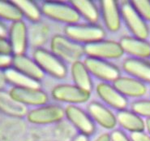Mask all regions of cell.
I'll list each match as a JSON object with an SVG mask.
<instances>
[{"instance_id": "cell-1", "label": "cell", "mask_w": 150, "mask_h": 141, "mask_svg": "<svg viewBox=\"0 0 150 141\" xmlns=\"http://www.w3.org/2000/svg\"><path fill=\"white\" fill-rule=\"evenodd\" d=\"M50 52L64 63L72 64L84 56V46L74 42L66 35L56 34L50 41Z\"/></svg>"}, {"instance_id": "cell-2", "label": "cell", "mask_w": 150, "mask_h": 141, "mask_svg": "<svg viewBox=\"0 0 150 141\" xmlns=\"http://www.w3.org/2000/svg\"><path fill=\"white\" fill-rule=\"evenodd\" d=\"M64 34L74 42L86 46L105 39V31L98 24H74L67 25Z\"/></svg>"}, {"instance_id": "cell-3", "label": "cell", "mask_w": 150, "mask_h": 141, "mask_svg": "<svg viewBox=\"0 0 150 141\" xmlns=\"http://www.w3.org/2000/svg\"><path fill=\"white\" fill-rule=\"evenodd\" d=\"M33 59L44 74H47L53 78L63 79L67 75L66 64L50 51L41 47L37 48L33 52Z\"/></svg>"}, {"instance_id": "cell-4", "label": "cell", "mask_w": 150, "mask_h": 141, "mask_svg": "<svg viewBox=\"0 0 150 141\" xmlns=\"http://www.w3.org/2000/svg\"><path fill=\"white\" fill-rule=\"evenodd\" d=\"M42 15L53 21L67 25L79 23L80 16L71 4L56 1H45L41 6Z\"/></svg>"}, {"instance_id": "cell-5", "label": "cell", "mask_w": 150, "mask_h": 141, "mask_svg": "<svg viewBox=\"0 0 150 141\" xmlns=\"http://www.w3.org/2000/svg\"><path fill=\"white\" fill-rule=\"evenodd\" d=\"M120 10L122 20L133 37L147 40L149 36V26L146 21L135 10L131 1H122L120 4Z\"/></svg>"}, {"instance_id": "cell-6", "label": "cell", "mask_w": 150, "mask_h": 141, "mask_svg": "<svg viewBox=\"0 0 150 141\" xmlns=\"http://www.w3.org/2000/svg\"><path fill=\"white\" fill-rule=\"evenodd\" d=\"M65 117V109L59 104H46L28 111L27 120L35 125H48L59 122Z\"/></svg>"}, {"instance_id": "cell-7", "label": "cell", "mask_w": 150, "mask_h": 141, "mask_svg": "<svg viewBox=\"0 0 150 141\" xmlns=\"http://www.w3.org/2000/svg\"><path fill=\"white\" fill-rule=\"evenodd\" d=\"M84 54L86 57L107 60L119 59L124 52L119 42L103 39L84 46Z\"/></svg>"}, {"instance_id": "cell-8", "label": "cell", "mask_w": 150, "mask_h": 141, "mask_svg": "<svg viewBox=\"0 0 150 141\" xmlns=\"http://www.w3.org/2000/svg\"><path fill=\"white\" fill-rule=\"evenodd\" d=\"M84 63L92 76L103 82H114L121 76L119 69L108 60L86 57Z\"/></svg>"}, {"instance_id": "cell-9", "label": "cell", "mask_w": 150, "mask_h": 141, "mask_svg": "<svg viewBox=\"0 0 150 141\" xmlns=\"http://www.w3.org/2000/svg\"><path fill=\"white\" fill-rule=\"evenodd\" d=\"M51 96L56 101L66 103L68 105H77L88 101L91 93L75 84H59L52 89Z\"/></svg>"}, {"instance_id": "cell-10", "label": "cell", "mask_w": 150, "mask_h": 141, "mask_svg": "<svg viewBox=\"0 0 150 141\" xmlns=\"http://www.w3.org/2000/svg\"><path fill=\"white\" fill-rule=\"evenodd\" d=\"M65 117L76 127L80 134L91 136L96 131L95 122L88 112L77 105H67L65 108Z\"/></svg>"}, {"instance_id": "cell-11", "label": "cell", "mask_w": 150, "mask_h": 141, "mask_svg": "<svg viewBox=\"0 0 150 141\" xmlns=\"http://www.w3.org/2000/svg\"><path fill=\"white\" fill-rule=\"evenodd\" d=\"M7 36L12 56L25 55L28 49V28L25 21L21 20L11 23Z\"/></svg>"}, {"instance_id": "cell-12", "label": "cell", "mask_w": 150, "mask_h": 141, "mask_svg": "<svg viewBox=\"0 0 150 141\" xmlns=\"http://www.w3.org/2000/svg\"><path fill=\"white\" fill-rule=\"evenodd\" d=\"M96 92L98 97L109 107L118 111L127 110L128 105L127 99L111 83L103 82L98 83L96 87Z\"/></svg>"}, {"instance_id": "cell-13", "label": "cell", "mask_w": 150, "mask_h": 141, "mask_svg": "<svg viewBox=\"0 0 150 141\" xmlns=\"http://www.w3.org/2000/svg\"><path fill=\"white\" fill-rule=\"evenodd\" d=\"M10 95L18 102L27 106L45 105L49 102V96L41 88H19L12 87Z\"/></svg>"}, {"instance_id": "cell-14", "label": "cell", "mask_w": 150, "mask_h": 141, "mask_svg": "<svg viewBox=\"0 0 150 141\" xmlns=\"http://www.w3.org/2000/svg\"><path fill=\"white\" fill-rule=\"evenodd\" d=\"M88 113L95 124H98L106 130H114L117 126L116 114L105 104L98 102L92 101L88 105Z\"/></svg>"}, {"instance_id": "cell-15", "label": "cell", "mask_w": 150, "mask_h": 141, "mask_svg": "<svg viewBox=\"0 0 150 141\" xmlns=\"http://www.w3.org/2000/svg\"><path fill=\"white\" fill-rule=\"evenodd\" d=\"M100 12L104 21L105 28L109 31H119L121 28V10L120 4L115 0L100 1Z\"/></svg>"}, {"instance_id": "cell-16", "label": "cell", "mask_w": 150, "mask_h": 141, "mask_svg": "<svg viewBox=\"0 0 150 141\" xmlns=\"http://www.w3.org/2000/svg\"><path fill=\"white\" fill-rule=\"evenodd\" d=\"M113 85L123 96L139 99L147 94L148 87L143 82L132 77L120 76L116 79Z\"/></svg>"}, {"instance_id": "cell-17", "label": "cell", "mask_w": 150, "mask_h": 141, "mask_svg": "<svg viewBox=\"0 0 150 141\" xmlns=\"http://www.w3.org/2000/svg\"><path fill=\"white\" fill-rule=\"evenodd\" d=\"M119 43L123 52L132 58L146 60L150 57V42L133 36H124Z\"/></svg>"}, {"instance_id": "cell-18", "label": "cell", "mask_w": 150, "mask_h": 141, "mask_svg": "<svg viewBox=\"0 0 150 141\" xmlns=\"http://www.w3.org/2000/svg\"><path fill=\"white\" fill-rule=\"evenodd\" d=\"M122 69L131 77L144 83H150V62L147 60L127 58L122 62Z\"/></svg>"}, {"instance_id": "cell-19", "label": "cell", "mask_w": 150, "mask_h": 141, "mask_svg": "<svg viewBox=\"0 0 150 141\" xmlns=\"http://www.w3.org/2000/svg\"><path fill=\"white\" fill-rule=\"evenodd\" d=\"M12 68L36 81L40 82L45 75L44 72L41 69L35 60L25 54L13 56Z\"/></svg>"}, {"instance_id": "cell-20", "label": "cell", "mask_w": 150, "mask_h": 141, "mask_svg": "<svg viewBox=\"0 0 150 141\" xmlns=\"http://www.w3.org/2000/svg\"><path fill=\"white\" fill-rule=\"evenodd\" d=\"M117 123L122 129L132 133L144 131L145 121L140 115L136 114L132 110H123L118 111L116 114Z\"/></svg>"}, {"instance_id": "cell-21", "label": "cell", "mask_w": 150, "mask_h": 141, "mask_svg": "<svg viewBox=\"0 0 150 141\" xmlns=\"http://www.w3.org/2000/svg\"><path fill=\"white\" fill-rule=\"evenodd\" d=\"M0 112L14 117H24L28 113V108L18 102L10 95L9 92L0 91Z\"/></svg>"}, {"instance_id": "cell-22", "label": "cell", "mask_w": 150, "mask_h": 141, "mask_svg": "<svg viewBox=\"0 0 150 141\" xmlns=\"http://www.w3.org/2000/svg\"><path fill=\"white\" fill-rule=\"evenodd\" d=\"M71 78L74 84L86 92H92L93 89V82L92 80V75L88 70L84 61L79 60L71 64Z\"/></svg>"}, {"instance_id": "cell-23", "label": "cell", "mask_w": 150, "mask_h": 141, "mask_svg": "<svg viewBox=\"0 0 150 141\" xmlns=\"http://www.w3.org/2000/svg\"><path fill=\"white\" fill-rule=\"evenodd\" d=\"M70 4L76 10L80 17H83L89 24H97L101 12L97 4L91 0H72Z\"/></svg>"}, {"instance_id": "cell-24", "label": "cell", "mask_w": 150, "mask_h": 141, "mask_svg": "<svg viewBox=\"0 0 150 141\" xmlns=\"http://www.w3.org/2000/svg\"><path fill=\"white\" fill-rule=\"evenodd\" d=\"M7 83L13 87L19 88H40V82L36 81L24 74L19 72L14 68L11 67L4 71Z\"/></svg>"}, {"instance_id": "cell-25", "label": "cell", "mask_w": 150, "mask_h": 141, "mask_svg": "<svg viewBox=\"0 0 150 141\" xmlns=\"http://www.w3.org/2000/svg\"><path fill=\"white\" fill-rule=\"evenodd\" d=\"M12 2L20 9L23 15V17L25 16L26 19L32 22H38L41 20L42 16V9L34 1L15 0Z\"/></svg>"}, {"instance_id": "cell-26", "label": "cell", "mask_w": 150, "mask_h": 141, "mask_svg": "<svg viewBox=\"0 0 150 141\" xmlns=\"http://www.w3.org/2000/svg\"><path fill=\"white\" fill-rule=\"evenodd\" d=\"M23 15L12 1L0 0V20L11 21V23L21 21Z\"/></svg>"}, {"instance_id": "cell-27", "label": "cell", "mask_w": 150, "mask_h": 141, "mask_svg": "<svg viewBox=\"0 0 150 141\" xmlns=\"http://www.w3.org/2000/svg\"><path fill=\"white\" fill-rule=\"evenodd\" d=\"M131 110L141 117L150 118V99H139L131 104Z\"/></svg>"}, {"instance_id": "cell-28", "label": "cell", "mask_w": 150, "mask_h": 141, "mask_svg": "<svg viewBox=\"0 0 150 141\" xmlns=\"http://www.w3.org/2000/svg\"><path fill=\"white\" fill-rule=\"evenodd\" d=\"M131 4L144 21H150V1L149 0H133Z\"/></svg>"}, {"instance_id": "cell-29", "label": "cell", "mask_w": 150, "mask_h": 141, "mask_svg": "<svg viewBox=\"0 0 150 141\" xmlns=\"http://www.w3.org/2000/svg\"><path fill=\"white\" fill-rule=\"evenodd\" d=\"M110 141H132L125 132L119 129H114L110 133Z\"/></svg>"}, {"instance_id": "cell-30", "label": "cell", "mask_w": 150, "mask_h": 141, "mask_svg": "<svg viewBox=\"0 0 150 141\" xmlns=\"http://www.w3.org/2000/svg\"><path fill=\"white\" fill-rule=\"evenodd\" d=\"M13 56L0 54V70L5 71L7 69L12 67Z\"/></svg>"}, {"instance_id": "cell-31", "label": "cell", "mask_w": 150, "mask_h": 141, "mask_svg": "<svg viewBox=\"0 0 150 141\" xmlns=\"http://www.w3.org/2000/svg\"><path fill=\"white\" fill-rule=\"evenodd\" d=\"M0 54L11 55L12 56L10 42L8 41L7 38L0 37Z\"/></svg>"}, {"instance_id": "cell-32", "label": "cell", "mask_w": 150, "mask_h": 141, "mask_svg": "<svg viewBox=\"0 0 150 141\" xmlns=\"http://www.w3.org/2000/svg\"><path fill=\"white\" fill-rule=\"evenodd\" d=\"M130 139L132 141H150V135L145 131L135 132L131 134Z\"/></svg>"}, {"instance_id": "cell-33", "label": "cell", "mask_w": 150, "mask_h": 141, "mask_svg": "<svg viewBox=\"0 0 150 141\" xmlns=\"http://www.w3.org/2000/svg\"><path fill=\"white\" fill-rule=\"evenodd\" d=\"M8 35V29L3 21L0 20V37L7 38Z\"/></svg>"}, {"instance_id": "cell-34", "label": "cell", "mask_w": 150, "mask_h": 141, "mask_svg": "<svg viewBox=\"0 0 150 141\" xmlns=\"http://www.w3.org/2000/svg\"><path fill=\"white\" fill-rule=\"evenodd\" d=\"M7 83V80H6V77L4 74V71L0 70V91H3L5 86Z\"/></svg>"}, {"instance_id": "cell-35", "label": "cell", "mask_w": 150, "mask_h": 141, "mask_svg": "<svg viewBox=\"0 0 150 141\" xmlns=\"http://www.w3.org/2000/svg\"><path fill=\"white\" fill-rule=\"evenodd\" d=\"M93 141H110V133H102L98 135Z\"/></svg>"}, {"instance_id": "cell-36", "label": "cell", "mask_w": 150, "mask_h": 141, "mask_svg": "<svg viewBox=\"0 0 150 141\" xmlns=\"http://www.w3.org/2000/svg\"><path fill=\"white\" fill-rule=\"evenodd\" d=\"M71 141H89V138L87 135H84L82 134H78L72 139Z\"/></svg>"}, {"instance_id": "cell-37", "label": "cell", "mask_w": 150, "mask_h": 141, "mask_svg": "<svg viewBox=\"0 0 150 141\" xmlns=\"http://www.w3.org/2000/svg\"><path fill=\"white\" fill-rule=\"evenodd\" d=\"M145 129L148 131V133L150 135V118L145 120Z\"/></svg>"}]
</instances>
